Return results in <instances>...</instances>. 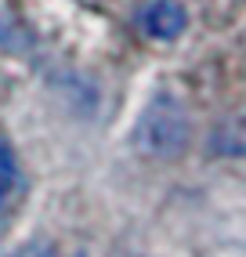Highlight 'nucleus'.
Wrapping results in <instances>:
<instances>
[{
    "label": "nucleus",
    "mask_w": 246,
    "mask_h": 257,
    "mask_svg": "<svg viewBox=\"0 0 246 257\" xmlns=\"http://www.w3.org/2000/svg\"><path fill=\"white\" fill-rule=\"evenodd\" d=\"M192 142V116L174 94H156L134 127V149L152 160H174Z\"/></svg>",
    "instance_id": "nucleus-1"
},
{
    "label": "nucleus",
    "mask_w": 246,
    "mask_h": 257,
    "mask_svg": "<svg viewBox=\"0 0 246 257\" xmlns=\"http://www.w3.org/2000/svg\"><path fill=\"white\" fill-rule=\"evenodd\" d=\"M188 26V11L178 4V0H152V4L142 11V29L156 40H174L181 37V29Z\"/></svg>",
    "instance_id": "nucleus-2"
},
{
    "label": "nucleus",
    "mask_w": 246,
    "mask_h": 257,
    "mask_svg": "<svg viewBox=\"0 0 246 257\" xmlns=\"http://www.w3.org/2000/svg\"><path fill=\"white\" fill-rule=\"evenodd\" d=\"M210 149L217 156H246V119H228L210 134Z\"/></svg>",
    "instance_id": "nucleus-3"
},
{
    "label": "nucleus",
    "mask_w": 246,
    "mask_h": 257,
    "mask_svg": "<svg viewBox=\"0 0 246 257\" xmlns=\"http://www.w3.org/2000/svg\"><path fill=\"white\" fill-rule=\"evenodd\" d=\"M8 192H11V170H0V203L8 199Z\"/></svg>",
    "instance_id": "nucleus-4"
}]
</instances>
